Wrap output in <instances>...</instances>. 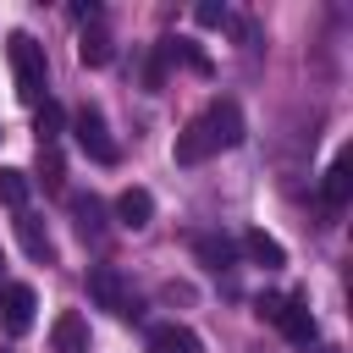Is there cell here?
I'll use <instances>...</instances> for the list:
<instances>
[{
    "mask_svg": "<svg viewBox=\"0 0 353 353\" xmlns=\"http://www.w3.org/2000/svg\"><path fill=\"white\" fill-rule=\"evenodd\" d=\"M6 55H11V72H17V94L22 105H44L50 99V66H44V44L33 33H11L6 39Z\"/></svg>",
    "mask_w": 353,
    "mask_h": 353,
    "instance_id": "cell-1",
    "label": "cell"
},
{
    "mask_svg": "<svg viewBox=\"0 0 353 353\" xmlns=\"http://www.w3.org/2000/svg\"><path fill=\"white\" fill-rule=\"evenodd\" d=\"M72 138H77V149H83L94 165H116V143H110L105 116H99L94 105H77V110H72Z\"/></svg>",
    "mask_w": 353,
    "mask_h": 353,
    "instance_id": "cell-2",
    "label": "cell"
},
{
    "mask_svg": "<svg viewBox=\"0 0 353 353\" xmlns=\"http://www.w3.org/2000/svg\"><path fill=\"white\" fill-rule=\"evenodd\" d=\"M204 132H210V143H215V154L221 149H237L243 143V110H237V99H210L204 105V116H193Z\"/></svg>",
    "mask_w": 353,
    "mask_h": 353,
    "instance_id": "cell-3",
    "label": "cell"
},
{
    "mask_svg": "<svg viewBox=\"0 0 353 353\" xmlns=\"http://www.w3.org/2000/svg\"><path fill=\"white\" fill-rule=\"evenodd\" d=\"M88 298L99 309H110V314H138V303H132V292H127V281H121L116 265H94L88 270Z\"/></svg>",
    "mask_w": 353,
    "mask_h": 353,
    "instance_id": "cell-4",
    "label": "cell"
},
{
    "mask_svg": "<svg viewBox=\"0 0 353 353\" xmlns=\"http://www.w3.org/2000/svg\"><path fill=\"white\" fill-rule=\"evenodd\" d=\"M33 309H39V292H33L28 281L0 287V325H6V336H22V331L33 325Z\"/></svg>",
    "mask_w": 353,
    "mask_h": 353,
    "instance_id": "cell-5",
    "label": "cell"
},
{
    "mask_svg": "<svg viewBox=\"0 0 353 353\" xmlns=\"http://www.w3.org/2000/svg\"><path fill=\"white\" fill-rule=\"evenodd\" d=\"M276 325H281V336H287L292 347H314V314H309V303H303V292L281 303V320H276Z\"/></svg>",
    "mask_w": 353,
    "mask_h": 353,
    "instance_id": "cell-6",
    "label": "cell"
},
{
    "mask_svg": "<svg viewBox=\"0 0 353 353\" xmlns=\"http://www.w3.org/2000/svg\"><path fill=\"white\" fill-rule=\"evenodd\" d=\"M149 353H204V342L193 325L165 320V325H149Z\"/></svg>",
    "mask_w": 353,
    "mask_h": 353,
    "instance_id": "cell-7",
    "label": "cell"
},
{
    "mask_svg": "<svg viewBox=\"0 0 353 353\" xmlns=\"http://www.w3.org/2000/svg\"><path fill=\"white\" fill-rule=\"evenodd\" d=\"M193 254H199L204 270H232V265H237V243H232L226 232H199V237H193Z\"/></svg>",
    "mask_w": 353,
    "mask_h": 353,
    "instance_id": "cell-8",
    "label": "cell"
},
{
    "mask_svg": "<svg viewBox=\"0 0 353 353\" xmlns=\"http://www.w3.org/2000/svg\"><path fill=\"white\" fill-rule=\"evenodd\" d=\"M320 193H325V204H331V210H342V204L353 199V154H347V149L331 160V171H325V182H320Z\"/></svg>",
    "mask_w": 353,
    "mask_h": 353,
    "instance_id": "cell-9",
    "label": "cell"
},
{
    "mask_svg": "<svg viewBox=\"0 0 353 353\" xmlns=\"http://www.w3.org/2000/svg\"><path fill=\"white\" fill-rule=\"evenodd\" d=\"M17 237H22V254H28V259H39V265H50V259H55V243H50V232H44V221H39V215H28V210H22V215H17Z\"/></svg>",
    "mask_w": 353,
    "mask_h": 353,
    "instance_id": "cell-10",
    "label": "cell"
},
{
    "mask_svg": "<svg viewBox=\"0 0 353 353\" xmlns=\"http://www.w3.org/2000/svg\"><path fill=\"white\" fill-rule=\"evenodd\" d=\"M237 254H248V259H254V265H265V270H281V265H287V248H281L270 232H259V226H254V232H243Z\"/></svg>",
    "mask_w": 353,
    "mask_h": 353,
    "instance_id": "cell-11",
    "label": "cell"
},
{
    "mask_svg": "<svg viewBox=\"0 0 353 353\" xmlns=\"http://www.w3.org/2000/svg\"><path fill=\"white\" fill-rule=\"evenodd\" d=\"M50 347H55V353H88V325H83L77 309H66V314L50 325Z\"/></svg>",
    "mask_w": 353,
    "mask_h": 353,
    "instance_id": "cell-12",
    "label": "cell"
},
{
    "mask_svg": "<svg viewBox=\"0 0 353 353\" xmlns=\"http://www.w3.org/2000/svg\"><path fill=\"white\" fill-rule=\"evenodd\" d=\"M110 55H116V44H110L105 22H88V28H83V39H77V61L99 72V66H110Z\"/></svg>",
    "mask_w": 353,
    "mask_h": 353,
    "instance_id": "cell-13",
    "label": "cell"
},
{
    "mask_svg": "<svg viewBox=\"0 0 353 353\" xmlns=\"http://www.w3.org/2000/svg\"><path fill=\"white\" fill-rule=\"evenodd\" d=\"M171 154H176V165H204V160L215 154V143H210V132H204L199 121H188V127L176 132V149H171Z\"/></svg>",
    "mask_w": 353,
    "mask_h": 353,
    "instance_id": "cell-14",
    "label": "cell"
},
{
    "mask_svg": "<svg viewBox=\"0 0 353 353\" xmlns=\"http://www.w3.org/2000/svg\"><path fill=\"white\" fill-rule=\"evenodd\" d=\"M116 215H121V226H149V215H154V193L149 188H121V199H116Z\"/></svg>",
    "mask_w": 353,
    "mask_h": 353,
    "instance_id": "cell-15",
    "label": "cell"
},
{
    "mask_svg": "<svg viewBox=\"0 0 353 353\" xmlns=\"http://www.w3.org/2000/svg\"><path fill=\"white\" fill-rule=\"evenodd\" d=\"M154 55H160V61H182V66H188V72H199V77L210 72V55H204L193 39H160V50H154Z\"/></svg>",
    "mask_w": 353,
    "mask_h": 353,
    "instance_id": "cell-16",
    "label": "cell"
},
{
    "mask_svg": "<svg viewBox=\"0 0 353 353\" xmlns=\"http://www.w3.org/2000/svg\"><path fill=\"white\" fill-rule=\"evenodd\" d=\"M28 193H33V176L17 171V165H0V204L22 215V210H28Z\"/></svg>",
    "mask_w": 353,
    "mask_h": 353,
    "instance_id": "cell-17",
    "label": "cell"
},
{
    "mask_svg": "<svg viewBox=\"0 0 353 353\" xmlns=\"http://www.w3.org/2000/svg\"><path fill=\"white\" fill-rule=\"evenodd\" d=\"M72 215H77V232H83V237H99V232H105V204H99L94 193H77V199H72Z\"/></svg>",
    "mask_w": 353,
    "mask_h": 353,
    "instance_id": "cell-18",
    "label": "cell"
},
{
    "mask_svg": "<svg viewBox=\"0 0 353 353\" xmlns=\"http://www.w3.org/2000/svg\"><path fill=\"white\" fill-rule=\"evenodd\" d=\"M39 182L50 193H61V182H66V165H61V149L55 143H39Z\"/></svg>",
    "mask_w": 353,
    "mask_h": 353,
    "instance_id": "cell-19",
    "label": "cell"
},
{
    "mask_svg": "<svg viewBox=\"0 0 353 353\" xmlns=\"http://www.w3.org/2000/svg\"><path fill=\"white\" fill-rule=\"evenodd\" d=\"M61 127H66V110H61L55 99H44V105H39V121H33L39 143H55V138H61Z\"/></svg>",
    "mask_w": 353,
    "mask_h": 353,
    "instance_id": "cell-20",
    "label": "cell"
},
{
    "mask_svg": "<svg viewBox=\"0 0 353 353\" xmlns=\"http://www.w3.org/2000/svg\"><path fill=\"white\" fill-rule=\"evenodd\" d=\"M193 22H199V28H226V22H232V11H226V6H215V0H204V6H193Z\"/></svg>",
    "mask_w": 353,
    "mask_h": 353,
    "instance_id": "cell-21",
    "label": "cell"
},
{
    "mask_svg": "<svg viewBox=\"0 0 353 353\" xmlns=\"http://www.w3.org/2000/svg\"><path fill=\"white\" fill-rule=\"evenodd\" d=\"M281 303H287V298H276V292H265V298H259V303H254V314H259V320H270V325H276V320H281Z\"/></svg>",
    "mask_w": 353,
    "mask_h": 353,
    "instance_id": "cell-22",
    "label": "cell"
},
{
    "mask_svg": "<svg viewBox=\"0 0 353 353\" xmlns=\"http://www.w3.org/2000/svg\"><path fill=\"white\" fill-rule=\"evenodd\" d=\"M72 17H77V22H99V6H94V0H83V6H72Z\"/></svg>",
    "mask_w": 353,
    "mask_h": 353,
    "instance_id": "cell-23",
    "label": "cell"
},
{
    "mask_svg": "<svg viewBox=\"0 0 353 353\" xmlns=\"http://www.w3.org/2000/svg\"><path fill=\"white\" fill-rule=\"evenodd\" d=\"M320 353H342V347H320Z\"/></svg>",
    "mask_w": 353,
    "mask_h": 353,
    "instance_id": "cell-24",
    "label": "cell"
},
{
    "mask_svg": "<svg viewBox=\"0 0 353 353\" xmlns=\"http://www.w3.org/2000/svg\"><path fill=\"white\" fill-rule=\"evenodd\" d=\"M0 353H11V347H0Z\"/></svg>",
    "mask_w": 353,
    "mask_h": 353,
    "instance_id": "cell-25",
    "label": "cell"
},
{
    "mask_svg": "<svg viewBox=\"0 0 353 353\" xmlns=\"http://www.w3.org/2000/svg\"><path fill=\"white\" fill-rule=\"evenodd\" d=\"M0 265H6V259H0Z\"/></svg>",
    "mask_w": 353,
    "mask_h": 353,
    "instance_id": "cell-26",
    "label": "cell"
}]
</instances>
